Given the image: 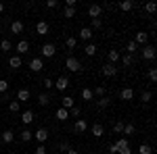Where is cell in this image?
<instances>
[{
  "label": "cell",
  "instance_id": "obj_9",
  "mask_svg": "<svg viewBox=\"0 0 157 154\" xmlns=\"http://www.w3.org/2000/svg\"><path fill=\"white\" fill-rule=\"evenodd\" d=\"M120 59H121V54H120V50H109L107 52V60H109V65H115V63H120Z\"/></svg>",
  "mask_w": 157,
  "mask_h": 154
},
{
  "label": "cell",
  "instance_id": "obj_52",
  "mask_svg": "<svg viewBox=\"0 0 157 154\" xmlns=\"http://www.w3.org/2000/svg\"><path fill=\"white\" fill-rule=\"evenodd\" d=\"M65 6H71V9H75V0H67V2H65Z\"/></svg>",
  "mask_w": 157,
  "mask_h": 154
},
{
  "label": "cell",
  "instance_id": "obj_51",
  "mask_svg": "<svg viewBox=\"0 0 157 154\" xmlns=\"http://www.w3.org/2000/svg\"><path fill=\"white\" fill-rule=\"evenodd\" d=\"M109 152H111V154H117V148H115V144H109Z\"/></svg>",
  "mask_w": 157,
  "mask_h": 154
},
{
  "label": "cell",
  "instance_id": "obj_53",
  "mask_svg": "<svg viewBox=\"0 0 157 154\" xmlns=\"http://www.w3.org/2000/svg\"><path fill=\"white\" fill-rule=\"evenodd\" d=\"M67 154H80V152H78L75 148H69V150H67Z\"/></svg>",
  "mask_w": 157,
  "mask_h": 154
},
{
  "label": "cell",
  "instance_id": "obj_40",
  "mask_svg": "<svg viewBox=\"0 0 157 154\" xmlns=\"http://www.w3.org/2000/svg\"><path fill=\"white\" fill-rule=\"evenodd\" d=\"M19 108H21V104L17 100H13L11 104H9V113H19Z\"/></svg>",
  "mask_w": 157,
  "mask_h": 154
},
{
  "label": "cell",
  "instance_id": "obj_7",
  "mask_svg": "<svg viewBox=\"0 0 157 154\" xmlns=\"http://www.w3.org/2000/svg\"><path fill=\"white\" fill-rule=\"evenodd\" d=\"M29 69H32L34 73H40L42 69H44V60L40 59V56H36V59H32V60H29Z\"/></svg>",
  "mask_w": 157,
  "mask_h": 154
},
{
  "label": "cell",
  "instance_id": "obj_37",
  "mask_svg": "<svg viewBox=\"0 0 157 154\" xmlns=\"http://www.w3.org/2000/svg\"><path fill=\"white\" fill-rule=\"evenodd\" d=\"M65 46L69 48V50H73V48L78 46V38H67L65 40Z\"/></svg>",
  "mask_w": 157,
  "mask_h": 154
},
{
  "label": "cell",
  "instance_id": "obj_34",
  "mask_svg": "<svg viewBox=\"0 0 157 154\" xmlns=\"http://www.w3.org/2000/svg\"><path fill=\"white\" fill-rule=\"evenodd\" d=\"M138 154H153V148L149 144H140L138 146Z\"/></svg>",
  "mask_w": 157,
  "mask_h": 154
},
{
  "label": "cell",
  "instance_id": "obj_48",
  "mask_svg": "<svg viewBox=\"0 0 157 154\" xmlns=\"http://www.w3.org/2000/svg\"><path fill=\"white\" fill-rule=\"evenodd\" d=\"M36 154H46V146H44V144H40V146L36 148Z\"/></svg>",
  "mask_w": 157,
  "mask_h": 154
},
{
  "label": "cell",
  "instance_id": "obj_22",
  "mask_svg": "<svg viewBox=\"0 0 157 154\" xmlns=\"http://www.w3.org/2000/svg\"><path fill=\"white\" fill-rule=\"evenodd\" d=\"M9 67H11V69H19V67H21V56L13 54L11 59H9Z\"/></svg>",
  "mask_w": 157,
  "mask_h": 154
},
{
  "label": "cell",
  "instance_id": "obj_56",
  "mask_svg": "<svg viewBox=\"0 0 157 154\" xmlns=\"http://www.w3.org/2000/svg\"><path fill=\"white\" fill-rule=\"evenodd\" d=\"M0 102H2V98H0Z\"/></svg>",
  "mask_w": 157,
  "mask_h": 154
},
{
  "label": "cell",
  "instance_id": "obj_16",
  "mask_svg": "<svg viewBox=\"0 0 157 154\" xmlns=\"http://www.w3.org/2000/svg\"><path fill=\"white\" fill-rule=\"evenodd\" d=\"M103 75H105V77H115V75H117V67L107 63V65L103 67Z\"/></svg>",
  "mask_w": 157,
  "mask_h": 154
},
{
  "label": "cell",
  "instance_id": "obj_14",
  "mask_svg": "<svg viewBox=\"0 0 157 154\" xmlns=\"http://www.w3.org/2000/svg\"><path fill=\"white\" fill-rule=\"evenodd\" d=\"M34 119H36L34 110H25V113H21V123H23V125H29V123H34Z\"/></svg>",
  "mask_w": 157,
  "mask_h": 154
},
{
  "label": "cell",
  "instance_id": "obj_33",
  "mask_svg": "<svg viewBox=\"0 0 157 154\" xmlns=\"http://www.w3.org/2000/svg\"><path fill=\"white\" fill-rule=\"evenodd\" d=\"M121 133L134 135V133H136V127H134V123H124V131H121Z\"/></svg>",
  "mask_w": 157,
  "mask_h": 154
},
{
  "label": "cell",
  "instance_id": "obj_54",
  "mask_svg": "<svg viewBox=\"0 0 157 154\" xmlns=\"http://www.w3.org/2000/svg\"><path fill=\"white\" fill-rule=\"evenodd\" d=\"M0 13H4V4L2 2H0Z\"/></svg>",
  "mask_w": 157,
  "mask_h": 154
},
{
  "label": "cell",
  "instance_id": "obj_41",
  "mask_svg": "<svg viewBox=\"0 0 157 154\" xmlns=\"http://www.w3.org/2000/svg\"><path fill=\"white\" fill-rule=\"evenodd\" d=\"M44 90H52V88H55V81H52V79H50V77H44Z\"/></svg>",
  "mask_w": 157,
  "mask_h": 154
},
{
  "label": "cell",
  "instance_id": "obj_12",
  "mask_svg": "<svg viewBox=\"0 0 157 154\" xmlns=\"http://www.w3.org/2000/svg\"><path fill=\"white\" fill-rule=\"evenodd\" d=\"M75 106V100H73L71 96H63L61 98V108H65V110H69V108Z\"/></svg>",
  "mask_w": 157,
  "mask_h": 154
},
{
  "label": "cell",
  "instance_id": "obj_6",
  "mask_svg": "<svg viewBox=\"0 0 157 154\" xmlns=\"http://www.w3.org/2000/svg\"><path fill=\"white\" fill-rule=\"evenodd\" d=\"M101 13H103V6L101 4H90L88 6V17L90 19H101Z\"/></svg>",
  "mask_w": 157,
  "mask_h": 154
},
{
  "label": "cell",
  "instance_id": "obj_28",
  "mask_svg": "<svg viewBox=\"0 0 157 154\" xmlns=\"http://www.w3.org/2000/svg\"><path fill=\"white\" fill-rule=\"evenodd\" d=\"M136 50H138V44H136L134 40H130V42L126 44V54H130V56H132V54L136 52Z\"/></svg>",
  "mask_w": 157,
  "mask_h": 154
},
{
  "label": "cell",
  "instance_id": "obj_55",
  "mask_svg": "<svg viewBox=\"0 0 157 154\" xmlns=\"http://www.w3.org/2000/svg\"><path fill=\"white\" fill-rule=\"evenodd\" d=\"M52 154H59V152H52Z\"/></svg>",
  "mask_w": 157,
  "mask_h": 154
},
{
  "label": "cell",
  "instance_id": "obj_3",
  "mask_svg": "<svg viewBox=\"0 0 157 154\" xmlns=\"http://www.w3.org/2000/svg\"><path fill=\"white\" fill-rule=\"evenodd\" d=\"M40 52H42V56H44V59H52V56L57 54V46H55V44H50V42H46V44H42Z\"/></svg>",
  "mask_w": 157,
  "mask_h": 154
},
{
  "label": "cell",
  "instance_id": "obj_11",
  "mask_svg": "<svg viewBox=\"0 0 157 154\" xmlns=\"http://www.w3.org/2000/svg\"><path fill=\"white\" fill-rule=\"evenodd\" d=\"M78 36H80V40H84V42H90V40H92V36H94V31H92L90 27H82Z\"/></svg>",
  "mask_w": 157,
  "mask_h": 154
},
{
  "label": "cell",
  "instance_id": "obj_39",
  "mask_svg": "<svg viewBox=\"0 0 157 154\" xmlns=\"http://www.w3.org/2000/svg\"><path fill=\"white\" fill-rule=\"evenodd\" d=\"M145 11L149 13V15H153V13L157 11V4H155V2H147V4H145Z\"/></svg>",
  "mask_w": 157,
  "mask_h": 154
},
{
  "label": "cell",
  "instance_id": "obj_47",
  "mask_svg": "<svg viewBox=\"0 0 157 154\" xmlns=\"http://www.w3.org/2000/svg\"><path fill=\"white\" fill-rule=\"evenodd\" d=\"M69 115H71V117H80V106H73V108H69Z\"/></svg>",
  "mask_w": 157,
  "mask_h": 154
},
{
  "label": "cell",
  "instance_id": "obj_36",
  "mask_svg": "<svg viewBox=\"0 0 157 154\" xmlns=\"http://www.w3.org/2000/svg\"><path fill=\"white\" fill-rule=\"evenodd\" d=\"M63 17H67V19L75 17V9H71V6H65V9H63Z\"/></svg>",
  "mask_w": 157,
  "mask_h": 154
},
{
  "label": "cell",
  "instance_id": "obj_27",
  "mask_svg": "<svg viewBox=\"0 0 157 154\" xmlns=\"http://www.w3.org/2000/svg\"><path fill=\"white\" fill-rule=\"evenodd\" d=\"M11 34H23V23H21V21H13L11 23Z\"/></svg>",
  "mask_w": 157,
  "mask_h": 154
},
{
  "label": "cell",
  "instance_id": "obj_26",
  "mask_svg": "<svg viewBox=\"0 0 157 154\" xmlns=\"http://www.w3.org/2000/svg\"><path fill=\"white\" fill-rule=\"evenodd\" d=\"M19 138H21V142H25V144H27L29 140H34V131H29L27 127H25V129L21 131V135H19Z\"/></svg>",
  "mask_w": 157,
  "mask_h": 154
},
{
  "label": "cell",
  "instance_id": "obj_31",
  "mask_svg": "<svg viewBox=\"0 0 157 154\" xmlns=\"http://www.w3.org/2000/svg\"><path fill=\"white\" fill-rule=\"evenodd\" d=\"M120 60H121L124 67H132V65H134V56H130V54H124Z\"/></svg>",
  "mask_w": 157,
  "mask_h": 154
},
{
  "label": "cell",
  "instance_id": "obj_13",
  "mask_svg": "<svg viewBox=\"0 0 157 154\" xmlns=\"http://www.w3.org/2000/svg\"><path fill=\"white\" fill-rule=\"evenodd\" d=\"M73 129L78 131V133H84V131H88V123H86V119H78V121L73 123Z\"/></svg>",
  "mask_w": 157,
  "mask_h": 154
},
{
  "label": "cell",
  "instance_id": "obj_25",
  "mask_svg": "<svg viewBox=\"0 0 157 154\" xmlns=\"http://www.w3.org/2000/svg\"><path fill=\"white\" fill-rule=\"evenodd\" d=\"M84 54H86V56H94V54H97V44L88 42V44H86V48H84Z\"/></svg>",
  "mask_w": 157,
  "mask_h": 154
},
{
  "label": "cell",
  "instance_id": "obj_21",
  "mask_svg": "<svg viewBox=\"0 0 157 154\" xmlns=\"http://www.w3.org/2000/svg\"><path fill=\"white\" fill-rule=\"evenodd\" d=\"M38 104H40V106H48V104H50V94L42 92V94L38 96Z\"/></svg>",
  "mask_w": 157,
  "mask_h": 154
},
{
  "label": "cell",
  "instance_id": "obj_45",
  "mask_svg": "<svg viewBox=\"0 0 157 154\" xmlns=\"http://www.w3.org/2000/svg\"><path fill=\"white\" fill-rule=\"evenodd\" d=\"M121 131H124V123H121V121H117V123L113 125V133H121Z\"/></svg>",
  "mask_w": 157,
  "mask_h": 154
},
{
  "label": "cell",
  "instance_id": "obj_4",
  "mask_svg": "<svg viewBox=\"0 0 157 154\" xmlns=\"http://www.w3.org/2000/svg\"><path fill=\"white\" fill-rule=\"evenodd\" d=\"M55 88H57L59 92H65V90L69 88V77H67V75H59V79L55 81Z\"/></svg>",
  "mask_w": 157,
  "mask_h": 154
},
{
  "label": "cell",
  "instance_id": "obj_38",
  "mask_svg": "<svg viewBox=\"0 0 157 154\" xmlns=\"http://www.w3.org/2000/svg\"><path fill=\"white\" fill-rule=\"evenodd\" d=\"M11 40H2L0 42V50H4V52H11Z\"/></svg>",
  "mask_w": 157,
  "mask_h": 154
},
{
  "label": "cell",
  "instance_id": "obj_19",
  "mask_svg": "<svg viewBox=\"0 0 157 154\" xmlns=\"http://www.w3.org/2000/svg\"><path fill=\"white\" fill-rule=\"evenodd\" d=\"M134 42H136V44L147 46V42H149V34H147V31H138V34L134 36Z\"/></svg>",
  "mask_w": 157,
  "mask_h": 154
},
{
  "label": "cell",
  "instance_id": "obj_23",
  "mask_svg": "<svg viewBox=\"0 0 157 154\" xmlns=\"http://www.w3.org/2000/svg\"><path fill=\"white\" fill-rule=\"evenodd\" d=\"M17 52H19V54H25V52H29V42H27V40H21V42L17 44Z\"/></svg>",
  "mask_w": 157,
  "mask_h": 154
},
{
  "label": "cell",
  "instance_id": "obj_42",
  "mask_svg": "<svg viewBox=\"0 0 157 154\" xmlns=\"http://www.w3.org/2000/svg\"><path fill=\"white\" fill-rule=\"evenodd\" d=\"M151 98H153V94H151V92H143V94H140V100H143V104L151 102Z\"/></svg>",
  "mask_w": 157,
  "mask_h": 154
},
{
  "label": "cell",
  "instance_id": "obj_2",
  "mask_svg": "<svg viewBox=\"0 0 157 154\" xmlns=\"http://www.w3.org/2000/svg\"><path fill=\"white\" fill-rule=\"evenodd\" d=\"M65 67H67L71 73H80V71H82V63L75 59V56H67V60H65Z\"/></svg>",
  "mask_w": 157,
  "mask_h": 154
},
{
  "label": "cell",
  "instance_id": "obj_17",
  "mask_svg": "<svg viewBox=\"0 0 157 154\" xmlns=\"http://www.w3.org/2000/svg\"><path fill=\"white\" fill-rule=\"evenodd\" d=\"M29 100V90L27 88H21L19 92H17V102L21 104V102H27Z\"/></svg>",
  "mask_w": 157,
  "mask_h": 154
},
{
  "label": "cell",
  "instance_id": "obj_49",
  "mask_svg": "<svg viewBox=\"0 0 157 154\" xmlns=\"http://www.w3.org/2000/svg\"><path fill=\"white\" fill-rule=\"evenodd\" d=\"M46 6H48V9H57V6H59V2H57V0H48V2H46Z\"/></svg>",
  "mask_w": 157,
  "mask_h": 154
},
{
  "label": "cell",
  "instance_id": "obj_30",
  "mask_svg": "<svg viewBox=\"0 0 157 154\" xmlns=\"http://www.w3.org/2000/svg\"><path fill=\"white\" fill-rule=\"evenodd\" d=\"M109 104H111V98H107V96H103V98H98V100H97V106L98 108H107Z\"/></svg>",
  "mask_w": 157,
  "mask_h": 154
},
{
  "label": "cell",
  "instance_id": "obj_32",
  "mask_svg": "<svg viewBox=\"0 0 157 154\" xmlns=\"http://www.w3.org/2000/svg\"><path fill=\"white\" fill-rule=\"evenodd\" d=\"M82 100H88V102H90V100H94V94H92V90H90V88H84V90H82Z\"/></svg>",
  "mask_w": 157,
  "mask_h": 154
},
{
  "label": "cell",
  "instance_id": "obj_29",
  "mask_svg": "<svg viewBox=\"0 0 157 154\" xmlns=\"http://www.w3.org/2000/svg\"><path fill=\"white\" fill-rule=\"evenodd\" d=\"M120 9H121V11H126V13H130L134 9V2H132V0H121V2H120Z\"/></svg>",
  "mask_w": 157,
  "mask_h": 154
},
{
  "label": "cell",
  "instance_id": "obj_35",
  "mask_svg": "<svg viewBox=\"0 0 157 154\" xmlns=\"http://www.w3.org/2000/svg\"><path fill=\"white\" fill-rule=\"evenodd\" d=\"M105 92H107V90H105V85H97V88L92 90V94L97 96V98H103V96H105Z\"/></svg>",
  "mask_w": 157,
  "mask_h": 154
},
{
  "label": "cell",
  "instance_id": "obj_44",
  "mask_svg": "<svg viewBox=\"0 0 157 154\" xmlns=\"http://www.w3.org/2000/svg\"><path fill=\"white\" fill-rule=\"evenodd\" d=\"M4 92H9V81L6 79H0V94H4Z\"/></svg>",
  "mask_w": 157,
  "mask_h": 154
},
{
  "label": "cell",
  "instance_id": "obj_46",
  "mask_svg": "<svg viewBox=\"0 0 157 154\" xmlns=\"http://www.w3.org/2000/svg\"><path fill=\"white\" fill-rule=\"evenodd\" d=\"M149 79L155 83L157 81V69H149Z\"/></svg>",
  "mask_w": 157,
  "mask_h": 154
},
{
  "label": "cell",
  "instance_id": "obj_43",
  "mask_svg": "<svg viewBox=\"0 0 157 154\" xmlns=\"http://www.w3.org/2000/svg\"><path fill=\"white\" fill-rule=\"evenodd\" d=\"M101 27H103V21H101V19H92V25H90V29L94 31V29H101Z\"/></svg>",
  "mask_w": 157,
  "mask_h": 154
},
{
  "label": "cell",
  "instance_id": "obj_8",
  "mask_svg": "<svg viewBox=\"0 0 157 154\" xmlns=\"http://www.w3.org/2000/svg\"><path fill=\"white\" fill-rule=\"evenodd\" d=\"M34 138H36L40 144H44L46 140H48V129H46V127H40V129H36V131H34Z\"/></svg>",
  "mask_w": 157,
  "mask_h": 154
},
{
  "label": "cell",
  "instance_id": "obj_18",
  "mask_svg": "<svg viewBox=\"0 0 157 154\" xmlns=\"http://www.w3.org/2000/svg\"><path fill=\"white\" fill-rule=\"evenodd\" d=\"M120 98H121V100H126V102H130V100L134 98V90H132V88H124V90L120 92Z\"/></svg>",
  "mask_w": 157,
  "mask_h": 154
},
{
  "label": "cell",
  "instance_id": "obj_10",
  "mask_svg": "<svg viewBox=\"0 0 157 154\" xmlns=\"http://www.w3.org/2000/svg\"><path fill=\"white\" fill-rule=\"evenodd\" d=\"M48 31H50V27H48L46 21H38V23H36V34H38V36H46Z\"/></svg>",
  "mask_w": 157,
  "mask_h": 154
},
{
  "label": "cell",
  "instance_id": "obj_5",
  "mask_svg": "<svg viewBox=\"0 0 157 154\" xmlns=\"http://www.w3.org/2000/svg\"><path fill=\"white\" fill-rule=\"evenodd\" d=\"M155 46H153V44H147V46H143V59L145 60H153L155 59Z\"/></svg>",
  "mask_w": 157,
  "mask_h": 154
},
{
  "label": "cell",
  "instance_id": "obj_15",
  "mask_svg": "<svg viewBox=\"0 0 157 154\" xmlns=\"http://www.w3.org/2000/svg\"><path fill=\"white\" fill-rule=\"evenodd\" d=\"M0 140L4 144H13L15 142V131L13 129H6V131H2V135H0Z\"/></svg>",
  "mask_w": 157,
  "mask_h": 154
},
{
  "label": "cell",
  "instance_id": "obj_24",
  "mask_svg": "<svg viewBox=\"0 0 157 154\" xmlns=\"http://www.w3.org/2000/svg\"><path fill=\"white\" fill-rule=\"evenodd\" d=\"M55 117L59 119V121H67L69 119V110H65V108H57V113H55Z\"/></svg>",
  "mask_w": 157,
  "mask_h": 154
},
{
  "label": "cell",
  "instance_id": "obj_50",
  "mask_svg": "<svg viewBox=\"0 0 157 154\" xmlns=\"http://www.w3.org/2000/svg\"><path fill=\"white\" fill-rule=\"evenodd\" d=\"M69 148H71V146H69L67 142H61V144H59V150H65V152H67Z\"/></svg>",
  "mask_w": 157,
  "mask_h": 154
},
{
  "label": "cell",
  "instance_id": "obj_20",
  "mask_svg": "<svg viewBox=\"0 0 157 154\" xmlns=\"http://www.w3.org/2000/svg\"><path fill=\"white\" fill-rule=\"evenodd\" d=\"M90 131H92L94 138H103V135H105V127H103L101 123H94V125L90 127Z\"/></svg>",
  "mask_w": 157,
  "mask_h": 154
},
{
  "label": "cell",
  "instance_id": "obj_1",
  "mask_svg": "<svg viewBox=\"0 0 157 154\" xmlns=\"http://www.w3.org/2000/svg\"><path fill=\"white\" fill-rule=\"evenodd\" d=\"M115 148H117V154H132V146L126 138H120L115 142Z\"/></svg>",
  "mask_w": 157,
  "mask_h": 154
}]
</instances>
